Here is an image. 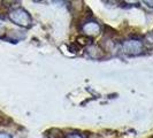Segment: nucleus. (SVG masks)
Here are the masks:
<instances>
[{
	"mask_svg": "<svg viewBox=\"0 0 153 138\" xmlns=\"http://www.w3.org/2000/svg\"><path fill=\"white\" fill-rule=\"evenodd\" d=\"M123 1L127 5H135V4H137V0H123Z\"/></svg>",
	"mask_w": 153,
	"mask_h": 138,
	"instance_id": "10",
	"label": "nucleus"
},
{
	"mask_svg": "<svg viewBox=\"0 0 153 138\" xmlns=\"http://www.w3.org/2000/svg\"><path fill=\"white\" fill-rule=\"evenodd\" d=\"M50 132H51V135H48L50 138H65L66 137V135H63V132L60 130H58V129H52Z\"/></svg>",
	"mask_w": 153,
	"mask_h": 138,
	"instance_id": "6",
	"label": "nucleus"
},
{
	"mask_svg": "<svg viewBox=\"0 0 153 138\" xmlns=\"http://www.w3.org/2000/svg\"><path fill=\"white\" fill-rule=\"evenodd\" d=\"M8 17L13 23H15L16 25L22 27V28H28L32 23L30 14L23 8H15V9L10 10L8 14Z\"/></svg>",
	"mask_w": 153,
	"mask_h": 138,
	"instance_id": "1",
	"label": "nucleus"
},
{
	"mask_svg": "<svg viewBox=\"0 0 153 138\" xmlns=\"http://www.w3.org/2000/svg\"><path fill=\"white\" fill-rule=\"evenodd\" d=\"M144 43L139 39H127L122 44V51L128 55H139L144 52Z\"/></svg>",
	"mask_w": 153,
	"mask_h": 138,
	"instance_id": "2",
	"label": "nucleus"
},
{
	"mask_svg": "<svg viewBox=\"0 0 153 138\" xmlns=\"http://www.w3.org/2000/svg\"><path fill=\"white\" fill-rule=\"evenodd\" d=\"M0 138H12V135L7 132H0Z\"/></svg>",
	"mask_w": 153,
	"mask_h": 138,
	"instance_id": "9",
	"label": "nucleus"
},
{
	"mask_svg": "<svg viewBox=\"0 0 153 138\" xmlns=\"http://www.w3.org/2000/svg\"><path fill=\"white\" fill-rule=\"evenodd\" d=\"M35 1H42V0H35Z\"/></svg>",
	"mask_w": 153,
	"mask_h": 138,
	"instance_id": "13",
	"label": "nucleus"
},
{
	"mask_svg": "<svg viewBox=\"0 0 153 138\" xmlns=\"http://www.w3.org/2000/svg\"><path fill=\"white\" fill-rule=\"evenodd\" d=\"M4 33V24H2V22L0 21V36Z\"/></svg>",
	"mask_w": 153,
	"mask_h": 138,
	"instance_id": "11",
	"label": "nucleus"
},
{
	"mask_svg": "<svg viewBox=\"0 0 153 138\" xmlns=\"http://www.w3.org/2000/svg\"><path fill=\"white\" fill-rule=\"evenodd\" d=\"M65 138H83L82 135H79V134H68V135H66V137Z\"/></svg>",
	"mask_w": 153,
	"mask_h": 138,
	"instance_id": "7",
	"label": "nucleus"
},
{
	"mask_svg": "<svg viewBox=\"0 0 153 138\" xmlns=\"http://www.w3.org/2000/svg\"><path fill=\"white\" fill-rule=\"evenodd\" d=\"M105 1H107V2H114L115 0H105Z\"/></svg>",
	"mask_w": 153,
	"mask_h": 138,
	"instance_id": "12",
	"label": "nucleus"
},
{
	"mask_svg": "<svg viewBox=\"0 0 153 138\" xmlns=\"http://www.w3.org/2000/svg\"><path fill=\"white\" fill-rule=\"evenodd\" d=\"M86 54L91 58V59H94V60H99V59H102L105 56V50L99 45H94V44H91L86 47Z\"/></svg>",
	"mask_w": 153,
	"mask_h": 138,
	"instance_id": "4",
	"label": "nucleus"
},
{
	"mask_svg": "<svg viewBox=\"0 0 153 138\" xmlns=\"http://www.w3.org/2000/svg\"><path fill=\"white\" fill-rule=\"evenodd\" d=\"M82 31L84 32V36L88 37H94L100 33V25L96 21H86L82 25Z\"/></svg>",
	"mask_w": 153,
	"mask_h": 138,
	"instance_id": "3",
	"label": "nucleus"
},
{
	"mask_svg": "<svg viewBox=\"0 0 153 138\" xmlns=\"http://www.w3.org/2000/svg\"><path fill=\"white\" fill-rule=\"evenodd\" d=\"M143 2L145 4L146 6L153 8V0H143Z\"/></svg>",
	"mask_w": 153,
	"mask_h": 138,
	"instance_id": "8",
	"label": "nucleus"
},
{
	"mask_svg": "<svg viewBox=\"0 0 153 138\" xmlns=\"http://www.w3.org/2000/svg\"><path fill=\"white\" fill-rule=\"evenodd\" d=\"M76 43L79 47H81V46L89 45V44H90V37H88V36H79V37L76 39Z\"/></svg>",
	"mask_w": 153,
	"mask_h": 138,
	"instance_id": "5",
	"label": "nucleus"
}]
</instances>
